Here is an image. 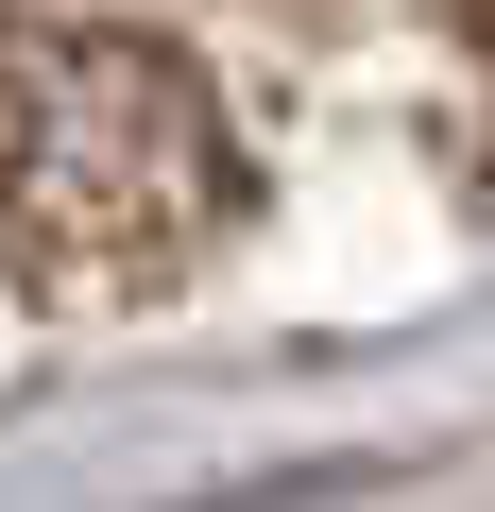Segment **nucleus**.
<instances>
[{"instance_id":"2","label":"nucleus","mask_w":495,"mask_h":512,"mask_svg":"<svg viewBox=\"0 0 495 512\" xmlns=\"http://www.w3.org/2000/svg\"><path fill=\"white\" fill-rule=\"evenodd\" d=\"M478 35H495V0H478Z\"/></svg>"},{"instance_id":"1","label":"nucleus","mask_w":495,"mask_h":512,"mask_svg":"<svg viewBox=\"0 0 495 512\" xmlns=\"http://www.w3.org/2000/svg\"><path fill=\"white\" fill-rule=\"evenodd\" d=\"M239 222V137L188 52L103 18H0V256L52 291H154Z\"/></svg>"}]
</instances>
